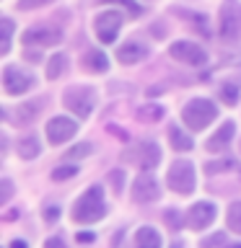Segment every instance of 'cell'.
Masks as SVG:
<instances>
[{"mask_svg": "<svg viewBox=\"0 0 241 248\" xmlns=\"http://www.w3.org/2000/svg\"><path fill=\"white\" fill-rule=\"evenodd\" d=\"M106 215V199H104V186H91L88 191H83L78 197L75 207H73V220L91 225L99 222Z\"/></svg>", "mask_w": 241, "mask_h": 248, "instance_id": "6da1fadb", "label": "cell"}, {"mask_svg": "<svg viewBox=\"0 0 241 248\" xmlns=\"http://www.w3.org/2000/svg\"><path fill=\"white\" fill-rule=\"evenodd\" d=\"M215 119H218V106L210 98H192V101H187L184 108H182V122L192 132L205 129L207 124L215 122Z\"/></svg>", "mask_w": 241, "mask_h": 248, "instance_id": "7a4b0ae2", "label": "cell"}, {"mask_svg": "<svg viewBox=\"0 0 241 248\" xmlns=\"http://www.w3.org/2000/svg\"><path fill=\"white\" fill-rule=\"evenodd\" d=\"M62 104H65L78 119H88L91 111H93V104H96V91L88 88V85H70V88H65V93H62Z\"/></svg>", "mask_w": 241, "mask_h": 248, "instance_id": "3957f363", "label": "cell"}, {"mask_svg": "<svg viewBox=\"0 0 241 248\" xmlns=\"http://www.w3.org/2000/svg\"><path fill=\"white\" fill-rule=\"evenodd\" d=\"M218 23H221V36L225 42H241V3L239 0H223L221 13H218Z\"/></svg>", "mask_w": 241, "mask_h": 248, "instance_id": "277c9868", "label": "cell"}, {"mask_svg": "<svg viewBox=\"0 0 241 248\" xmlns=\"http://www.w3.org/2000/svg\"><path fill=\"white\" fill-rule=\"evenodd\" d=\"M166 184L176 194H192L194 191V166L189 160H174L166 173Z\"/></svg>", "mask_w": 241, "mask_h": 248, "instance_id": "5b68a950", "label": "cell"}, {"mask_svg": "<svg viewBox=\"0 0 241 248\" xmlns=\"http://www.w3.org/2000/svg\"><path fill=\"white\" fill-rule=\"evenodd\" d=\"M21 42L26 46H54L62 42V29L50 26V23H39V26H31L23 31Z\"/></svg>", "mask_w": 241, "mask_h": 248, "instance_id": "8992f818", "label": "cell"}, {"mask_svg": "<svg viewBox=\"0 0 241 248\" xmlns=\"http://www.w3.org/2000/svg\"><path fill=\"white\" fill-rule=\"evenodd\" d=\"M169 54L174 57L176 62H184V65H192V67H202L207 65V52L202 49L200 44L194 42H187V39H182V42H174L169 46Z\"/></svg>", "mask_w": 241, "mask_h": 248, "instance_id": "52a82bcc", "label": "cell"}, {"mask_svg": "<svg viewBox=\"0 0 241 248\" xmlns=\"http://www.w3.org/2000/svg\"><path fill=\"white\" fill-rule=\"evenodd\" d=\"M34 75L29 73V70H21L18 65H5L3 70V91L8 96H21V93H26L31 85H34Z\"/></svg>", "mask_w": 241, "mask_h": 248, "instance_id": "ba28073f", "label": "cell"}, {"mask_svg": "<svg viewBox=\"0 0 241 248\" xmlns=\"http://www.w3.org/2000/svg\"><path fill=\"white\" fill-rule=\"evenodd\" d=\"M122 160H132L143 170H153L161 163V147L153 140H148V142H140L132 153H122Z\"/></svg>", "mask_w": 241, "mask_h": 248, "instance_id": "9c48e42d", "label": "cell"}, {"mask_svg": "<svg viewBox=\"0 0 241 248\" xmlns=\"http://www.w3.org/2000/svg\"><path fill=\"white\" fill-rule=\"evenodd\" d=\"M122 21H124V16L120 11H104V13H99L96 21H93V29H96L99 42L112 44L114 39H117V34H120V29H122Z\"/></svg>", "mask_w": 241, "mask_h": 248, "instance_id": "30bf717a", "label": "cell"}, {"mask_svg": "<svg viewBox=\"0 0 241 248\" xmlns=\"http://www.w3.org/2000/svg\"><path fill=\"white\" fill-rule=\"evenodd\" d=\"M75 132H78V124L70 116H54V119L47 122V140L52 145H62L68 140H73Z\"/></svg>", "mask_w": 241, "mask_h": 248, "instance_id": "8fae6325", "label": "cell"}, {"mask_svg": "<svg viewBox=\"0 0 241 248\" xmlns=\"http://www.w3.org/2000/svg\"><path fill=\"white\" fill-rule=\"evenodd\" d=\"M161 197V186H158V181L148 173V170H143L138 178H135V184H132V199L135 202H140V204H148V202H155Z\"/></svg>", "mask_w": 241, "mask_h": 248, "instance_id": "7c38bea8", "label": "cell"}, {"mask_svg": "<svg viewBox=\"0 0 241 248\" xmlns=\"http://www.w3.org/2000/svg\"><path fill=\"white\" fill-rule=\"evenodd\" d=\"M213 220H215V204L213 202H197V204L189 207V212L184 217V222L189 225L192 230H205Z\"/></svg>", "mask_w": 241, "mask_h": 248, "instance_id": "4fadbf2b", "label": "cell"}, {"mask_svg": "<svg viewBox=\"0 0 241 248\" xmlns=\"http://www.w3.org/2000/svg\"><path fill=\"white\" fill-rule=\"evenodd\" d=\"M236 137V122H223L221 127H218V132L215 135H210L207 137V142H205V147H207V153H223L225 147L231 145V140Z\"/></svg>", "mask_w": 241, "mask_h": 248, "instance_id": "5bb4252c", "label": "cell"}, {"mask_svg": "<svg viewBox=\"0 0 241 248\" xmlns=\"http://www.w3.org/2000/svg\"><path fill=\"white\" fill-rule=\"evenodd\" d=\"M148 54H151V49L138 42V39H130V42H124L120 49H117V60L122 62V65H138V62H143Z\"/></svg>", "mask_w": 241, "mask_h": 248, "instance_id": "9a60e30c", "label": "cell"}, {"mask_svg": "<svg viewBox=\"0 0 241 248\" xmlns=\"http://www.w3.org/2000/svg\"><path fill=\"white\" fill-rule=\"evenodd\" d=\"M44 106H47V98H31V101L21 104V106L13 111V122L18 124V127H23V124H31L39 114L44 111Z\"/></svg>", "mask_w": 241, "mask_h": 248, "instance_id": "2e32d148", "label": "cell"}, {"mask_svg": "<svg viewBox=\"0 0 241 248\" xmlns=\"http://www.w3.org/2000/svg\"><path fill=\"white\" fill-rule=\"evenodd\" d=\"M81 67L86 70V73H106V70H109V60H106L104 52L88 49L81 57Z\"/></svg>", "mask_w": 241, "mask_h": 248, "instance_id": "e0dca14e", "label": "cell"}, {"mask_svg": "<svg viewBox=\"0 0 241 248\" xmlns=\"http://www.w3.org/2000/svg\"><path fill=\"white\" fill-rule=\"evenodd\" d=\"M169 142L174 150L179 153H184V150H192L194 142H192V137L187 135V129H182L179 124H169Z\"/></svg>", "mask_w": 241, "mask_h": 248, "instance_id": "ac0fdd59", "label": "cell"}, {"mask_svg": "<svg viewBox=\"0 0 241 248\" xmlns=\"http://www.w3.org/2000/svg\"><path fill=\"white\" fill-rule=\"evenodd\" d=\"M16 153H18V158H23V160H34L36 155L42 153V145H39V137L29 135V137L18 140V145H16Z\"/></svg>", "mask_w": 241, "mask_h": 248, "instance_id": "d6986e66", "label": "cell"}, {"mask_svg": "<svg viewBox=\"0 0 241 248\" xmlns=\"http://www.w3.org/2000/svg\"><path fill=\"white\" fill-rule=\"evenodd\" d=\"M135 248H161V235L155 228H140L135 232Z\"/></svg>", "mask_w": 241, "mask_h": 248, "instance_id": "ffe728a7", "label": "cell"}, {"mask_svg": "<svg viewBox=\"0 0 241 248\" xmlns=\"http://www.w3.org/2000/svg\"><path fill=\"white\" fill-rule=\"evenodd\" d=\"M163 114H166V108H163L161 104H143L138 108V119L140 122H145V124H155V122H161L163 119Z\"/></svg>", "mask_w": 241, "mask_h": 248, "instance_id": "44dd1931", "label": "cell"}, {"mask_svg": "<svg viewBox=\"0 0 241 248\" xmlns=\"http://www.w3.org/2000/svg\"><path fill=\"white\" fill-rule=\"evenodd\" d=\"M174 13L184 16V18H189V23H192V26L200 31L202 36H210V23H207V16L194 13V11H182V8H174Z\"/></svg>", "mask_w": 241, "mask_h": 248, "instance_id": "7402d4cb", "label": "cell"}, {"mask_svg": "<svg viewBox=\"0 0 241 248\" xmlns=\"http://www.w3.org/2000/svg\"><path fill=\"white\" fill-rule=\"evenodd\" d=\"M225 225H228V230H233L236 235H241V199L228 204V212H225Z\"/></svg>", "mask_w": 241, "mask_h": 248, "instance_id": "603a6c76", "label": "cell"}, {"mask_svg": "<svg viewBox=\"0 0 241 248\" xmlns=\"http://www.w3.org/2000/svg\"><path fill=\"white\" fill-rule=\"evenodd\" d=\"M239 163L233 158H221V160H210L205 163V176H218V173H225V170H233Z\"/></svg>", "mask_w": 241, "mask_h": 248, "instance_id": "cb8c5ba5", "label": "cell"}, {"mask_svg": "<svg viewBox=\"0 0 241 248\" xmlns=\"http://www.w3.org/2000/svg\"><path fill=\"white\" fill-rule=\"evenodd\" d=\"M65 70H68V57L65 54H54V57L47 62V78H50V80H57Z\"/></svg>", "mask_w": 241, "mask_h": 248, "instance_id": "d4e9b609", "label": "cell"}, {"mask_svg": "<svg viewBox=\"0 0 241 248\" xmlns=\"http://www.w3.org/2000/svg\"><path fill=\"white\" fill-rule=\"evenodd\" d=\"M0 29H3V39H0V54H8L11 49V34H13V21L11 18H0Z\"/></svg>", "mask_w": 241, "mask_h": 248, "instance_id": "484cf974", "label": "cell"}, {"mask_svg": "<svg viewBox=\"0 0 241 248\" xmlns=\"http://www.w3.org/2000/svg\"><path fill=\"white\" fill-rule=\"evenodd\" d=\"M221 98L225 101L228 106H233L239 101V83H225L221 88Z\"/></svg>", "mask_w": 241, "mask_h": 248, "instance_id": "4316f807", "label": "cell"}, {"mask_svg": "<svg viewBox=\"0 0 241 248\" xmlns=\"http://www.w3.org/2000/svg\"><path fill=\"white\" fill-rule=\"evenodd\" d=\"M91 142H81V145H75V147H70V150L65 153V158L68 160H73V158H86V155H91Z\"/></svg>", "mask_w": 241, "mask_h": 248, "instance_id": "83f0119b", "label": "cell"}, {"mask_svg": "<svg viewBox=\"0 0 241 248\" xmlns=\"http://www.w3.org/2000/svg\"><path fill=\"white\" fill-rule=\"evenodd\" d=\"M75 173H78L75 166H60V168L52 170V178H54V181H65V178H73Z\"/></svg>", "mask_w": 241, "mask_h": 248, "instance_id": "f1b7e54d", "label": "cell"}, {"mask_svg": "<svg viewBox=\"0 0 241 248\" xmlns=\"http://www.w3.org/2000/svg\"><path fill=\"white\" fill-rule=\"evenodd\" d=\"M11 197H13V181L11 178H3V181H0V204H8V202H11Z\"/></svg>", "mask_w": 241, "mask_h": 248, "instance_id": "f546056e", "label": "cell"}, {"mask_svg": "<svg viewBox=\"0 0 241 248\" xmlns=\"http://www.w3.org/2000/svg\"><path fill=\"white\" fill-rule=\"evenodd\" d=\"M225 232H215V235H210L202 240V248H218V246H225Z\"/></svg>", "mask_w": 241, "mask_h": 248, "instance_id": "4dcf8cb0", "label": "cell"}, {"mask_svg": "<svg viewBox=\"0 0 241 248\" xmlns=\"http://www.w3.org/2000/svg\"><path fill=\"white\" fill-rule=\"evenodd\" d=\"M47 3H52V0H18L16 8H18V11H34V8H42Z\"/></svg>", "mask_w": 241, "mask_h": 248, "instance_id": "1f68e13d", "label": "cell"}, {"mask_svg": "<svg viewBox=\"0 0 241 248\" xmlns=\"http://www.w3.org/2000/svg\"><path fill=\"white\" fill-rule=\"evenodd\" d=\"M96 3H120V5L127 8L132 16H138V13H140V5H138V3H132V0H96Z\"/></svg>", "mask_w": 241, "mask_h": 248, "instance_id": "d6a6232c", "label": "cell"}, {"mask_svg": "<svg viewBox=\"0 0 241 248\" xmlns=\"http://www.w3.org/2000/svg\"><path fill=\"white\" fill-rule=\"evenodd\" d=\"M112 184H114V194H122V178H124V170H114L112 176Z\"/></svg>", "mask_w": 241, "mask_h": 248, "instance_id": "836d02e7", "label": "cell"}, {"mask_svg": "<svg viewBox=\"0 0 241 248\" xmlns=\"http://www.w3.org/2000/svg\"><path fill=\"white\" fill-rule=\"evenodd\" d=\"M163 217H166V222H169L174 230H179V228H182V225H179V212H176V209H169V212L163 215Z\"/></svg>", "mask_w": 241, "mask_h": 248, "instance_id": "e575fe53", "label": "cell"}, {"mask_svg": "<svg viewBox=\"0 0 241 248\" xmlns=\"http://www.w3.org/2000/svg\"><path fill=\"white\" fill-rule=\"evenodd\" d=\"M44 217H47V222H54L60 217V207L57 204H50V207H47V212H44Z\"/></svg>", "mask_w": 241, "mask_h": 248, "instance_id": "d590c367", "label": "cell"}, {"mask_svg": "<svg viewBox=\"0 0 241 248\" xmlns=\"http://www.w3.org/2000/svg\"><path fill=\"white\" fill-rule=\"evenodd\" d=\"M44 248H68V246H65V240H62V238H57V235H52V238H47V243H44Z\"/></svg>", "mask_w": 241, "mask_h": 248, "instance_id": "8d00e7d4", "label": "cell"}, {"mask_svg": "<svg viewBox=\"0 0 241 248\" xmlns=\"http://www.w3.org/2000/svg\"><path fill=\"white\" fill-rule=\"evenodd\" d=\"M75 240L78 243H93V232H78Z\"/></svg>", "mask_w": 241, "mask_h": 248, "instance_id": "74e56055", "label": "cell"}, {"mask_svg": "<svg viewBox=\"0 0 241 248\" xmlns=\"http://www.w3.org/2000/svg\"><path fill=\"white\" fill-rule=\"evenodd\" d=\"M11 248H29V246H26V240H13Z\"/></svg>", "mask_w": 241, "mask_h": 248, "instance_id": "f35d334b", "label": "cell"}, {"mask_svg": "<svg viewBox=\"0 0 241 248\" xmlns=\"http://www.w3.org/2000/svg\"><path fill=\"white\" fill-rule=\"evenodd\" d=\"M223 248H241V243H228V246H223Z\"/></svg>", "mask_w": 241, "mask_h": 248, "instance_id": "ab89813d", "label": "cell"}, {"mask_svg": "<svg viewBox=\"0 0 241 248\" xmlns=\"http://www.w3.org/2000/svg\"><path fill=\"white\" fill-rule=\"evenodd\" d=\"M171 248H184V246H182V243H179V240H176V243H174V246H171Z\"/></svg>", "mask_w": 241, "mask_h": 248, "instance_id": "60d3db41", "label": "cell"}]
</instances>
